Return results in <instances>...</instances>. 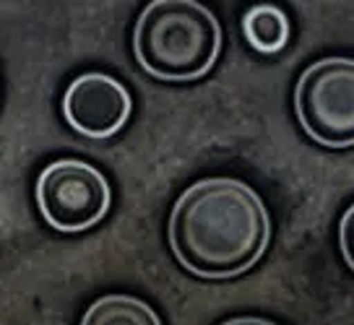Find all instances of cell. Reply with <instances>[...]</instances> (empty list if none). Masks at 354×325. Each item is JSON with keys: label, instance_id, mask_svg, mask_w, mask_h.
<instances>
[{"label": "cell", "instance_id": "6da1fadb", "mask_svg": "<svg viewBox=\"0 0 354 325\" xmlns=\"http://www.w3.org/2000/svg\"><path fill=\"white\" fill-rule=\"evenodd\" d=\"M177 263L198 279H234L261 260L271 219L261 195L234 177H209L177 198L167 226Z\"/></svg>", "mask_w": 354, "mask_h": 325}, {"label": "cell", "instance_id": "7a4b0ae2", "mask_svg": "<svg viewBox=\"0 0 354 325\" xmlns=\"http://www.w3.org/2000/svg\"><path fill=\"white\" fill-rule=\"evenodd\" d=\"M219 52V21L196 0H154L133 29V55L159 81L201 79L214 68Z\"/></svg>", "mask_w": 354, "mask_h": 325}, {"label": "cell", "instance_id": "3957f363", "mask_svg": "<svg viewBox=\"0 0 354 325\" xmlns=\"http://www.w3.org/2000/svg\"><path fill=\"white\" fill-rule=\"evenodd\" d=\"M302 130L326 148L354 146V60L323 57L305 68L295 89Z\"/></svg>", "mask_w": 354, "mask_h": 325}, {"label": "cell", "instance_id": "277c9868", "mask_svg": "<svg viewBox=\"0 0 354 325\" xmlns=\"http://www.w3.org/2000/svg\"><path fill=\"white\" fill-rule=\"evenodd\" d=\"M37 208L60 235H81L97 226L112 206L107 177L81 159H57L37 177Z\"/></svg>", "mask_w": 354, "mask_h": 325}, {"label": "cell", "instance_id": "5b68a950", "mask_svg": "<svg viewBox=\"0 0 354 325\" xmlns=\"http://www.w3.org/2000/svg\"><path fill=\"white\" fill-rule=\"evenodd\" d=\"M133 110L128 89L107 73L91 70L71 81L63 94V117L76 133L102 141L120 133Z\"/></svg>", "mask_w": 354, "mask_h": 325}, {"label": "cell", "instance_id": "8992f818", "mask_svg": "<svg viewBox=\"0 0 354 325\" xmlns=\"http://www.w3.org/2000/svg\"><path fill=\"white\" fill-rule=\"evenodd\" d=\"M81 325H162L154 307L131 294H104L88 307Z\"/></svg>", "mask_w": 354, "mask_h": 325}, {"label": "cell", "instance_id": "52a82bcc", "mask_svg": "<svg viewBox=\"0 0 354 325\" xmlns=\"http://www.w3.org/2000/svg\"><path fill=\"white\" fill-rule=\"evenodd\" d=\"M243 34L248 45L263 55L281 52L289 42L287 13L277 6H253L243 16Z\"/></svg>", "mask_w": 354, "mask_h": 325}, {"label": "cell", "instance_id": "ba28073f", "mask_svg": "<svg viewBox=\"0 0 354 325\" xmlns=\"http://www.w3.org/2000/svg\"><path fill=\"white\" fill-rule=\"evenodd\" d=\"M339 247H342V255L346 260V266L354 270V206H349L346 213L342 216V224H339Z\"/></svg>", "mask_w": 354, "mask_h": 325}, {"label": "cell", "instance_id": "9c48e42d", "mask_svg": "<svg viewBox=\"0 0 354 325\" xmlns=\"http://www.w3.org/2000/svg\"><path fill=\"white\" fill-rule=\"evenodd\" d=\"M221 325H277V323H271L266 317H232V320H227V323Z\"/></svg>", "mask_w": 354, "mask_h": 325}]
</instances>
